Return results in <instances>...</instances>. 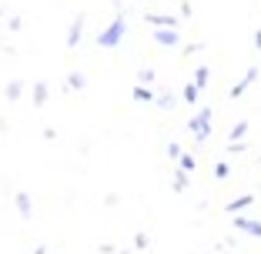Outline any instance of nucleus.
I'll return each mask as SVG.
<instances>
[{
	"instance_id": "nucleus-1",
	"label": "nucleus",
	"mask_w": 261,
	"mask_h": 254,
	"mask_svg": "<svg viewBox=\"0 0 261 254\" xmlns=\"http://www.w3.org/2000/svg\"><path fill=\"white\" fill-rule=\"evenodd\" d=\"M121 34H124V20H114V23L108 27V31H104V34L97 37V44H100V47H114L117 40H121Z\"/></svg>"
},
{
	"instance_id": "nucleus-2",
	"label": "nucleus",
	"mask_w": 261,
	"mask_h": 254,
	"mask_svg": "<svg viewBox=\"0 0 261 254\" xmlns=\"http://www.w3.org/2000/svg\"><path fill=\"white\" fill-rule=\"evenodd\" d=\"M81 23H84V20H74V31H70V44H77V37H81Z\"/></svg>"
}]
</instances>
